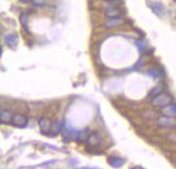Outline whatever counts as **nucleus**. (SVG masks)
<instances>
[{
    "label": "nucleus",
    "mask_w": 176,
    "mask_h": 169,
    "mask_svg": "<svg viewBox=\"0 0 176 169\" xmlns=\"http://www.w3.org/2000/svg\"><path fill=\"white\" fill-rule=\"evenodd\" d=\"M172 101H173V97L169 93H160L156 96L152 97L151 103L152 105L156 106V107H164L169 104H172Z\"/></svg>",
    "instance_id": "f257e3e1"
},
{
    "label": "nucleus",
    "mask_w": 176,
    "mask_h": 169,
    "mask_svg": "<svg viewBox=\"0 0 176 169\" xmlns=\"http://www.w3.org/2000/svg\"><path fill=\"white\" fill-rule=\"evenodd\" d=\"M11 124L15 127H19V128H24L28 125V118H27V116H24L22 114H14L12 116Z\"/></svg>",
    "instance_id": "f03ea898"
},
{
    "label": "nucleus",
    "mask_w": 176,
    "mask_h": 169,
    "mask_svg": "<svg viewBox=\"0 0 176 169\" xmlns=\"http://www.w3.org/2000/svg\"><path fill=\"white\" fill-rule=\"evenodd\" d=\"M159 126L164 127V128H172L176 126V118H173L171 116H161L157 120Z\"/></svg>",
    "instance_id": "7ed1b4c3"
},
{
    "label": "nucleus",
    "mask_w": 176,
    "mask_h": 169,
    "mask_svg": "<svg viewBox=\"0 0 176 169\" xmlns=\"http://www.w3.org/2000/svg\"><path fill=\"white\" fill-rule=\"evenodd\" d=\"M161 113L164 116L176 117V104H169V105L164 106L161 110Z\"/></svg>",
    "instance_id": "20e7f679"
},
{
    "label": "nucleus",
    "mask_w": 176,
    "mask_h": 169,
    "mask_svg": "<svg viewBox=\"0 0 176 169\" xmlns=\"http://www.w3.org/2000/svg\"><path fill=\"white\" fill-rule=\"evenodd\" d=\"M39 125L41 127V132L42 134L49 135L50 136V132H51V125H52V122H50L48 118H41L39 122Z\"/></svg>",
    "instance_id": "39448f33"
},
{
    "label": "nucleus",
    "mask_w": 176,
    "mask_h": 169,
    "mask_svg": "<svg viewBox=\"0 0 176 169\" xmlns=\"http://www.w3.org/2000/svg\"><path fill=\"white\" fill-rule=\"evenodd\" d=\"M122 14V10L118 7H109L105 10V14L109 18H118Z\"/></svg>",
    "instance_id": "423d86ee"
},
{
    "label": "nucleus",
    "mask_w": 176,
    "mask_h": 169,
    "mask_svg": "<svg viewBox=\"0 0 176 169\" xmlns=\"http://www.w3.org/2000/svg\"><path fill=\"white\" fill-rule=\"evenodd\" d=\"M101 143V136L94 132V133H90L89 135V138H88V144L92 146V147H97L99 144Z\"/></svg>",
    "instance_id": "0eeeda50"
},
{
    "label": "nucleus",
    "mask_w": 176,
    "mask_h": 169,
    "mask_svg": "<svg viewBox=\"0 0 176 169\" xmlns=\"http://www.w3.org/2000/svg\"><path fill=\"white\" fill-rule=\"evenodd\" d=\"M108 162L111 167H114V168H120L121 166H123L124 164V160L120 157H117V156H111L108 158Z\"/></svg>",
    "instance_id": "6e6552de"
},
{
    "label": "nucleus",
    "mask_w": 176,
    "mask_h": 169,
    "mask_svg": "<svg viewBox=\"0 0 176 169\" xmlns=\"http://www.w3.org/2000/svg\"><path fill=\"white\" fill-rule=\"evenodd\" d=\"M62 129H63V125H62V123H60V122H57V120L52 122V125H51V132H50V137H53V136L57 135L61 130H62Z\"/></svg>",
    "instance_id": "1a4fd4ad"
},
{
    "label": "nucleus",
    "mask_w": 176,
    "mask_h": 169,
    "mask_svg": "<svg viewBox=\"0 0 176 169\" xmlns=\"http://www.w3.org/2000/svg\"><path fill=\"white\" fill-rule=\"evenodd\" d=\"M5 42H6V44H7L8 47L14 48V47L17 45V43H18V35L15 34V33L8 34L7 37H6V39H5Z\"/></svg>",
    "instance_id": "9d476101"
},
{
    "label": "nucleus",
    "mask_w": 176,
    "mask_h": 169,
    "mask_svg": "<svg viewBox=\"0 0 176 169\" xmlns=\"http://www.w3.org/2000/svg\"><path fill=\"white\" fill-rule=\"evenodd\" d=\"M122 22H123V20L120 17H118V18H110V20L105 22V26L107 28H114V27H118L120 24H122Z\"/></svg>",
    "instance_id": "9b49d317"
},
{
    "label": "nucleus",
    "mask_w": 176,
    "mask_h": 169,
    "mask_svg": "<svg viewBox=\"0 0 176 169\" xmlns=\"http://www.w3.org/2000/svg\"><path fill=\"white\" fill-rule=\"evenodd\" d=\"M12 116H13V115H11V113L9 112V111L2 110L1 113H0V120H1V123H2V124H9V123H11Z\"/></svg>",
    "instance_id": "f8f14e48"
},
{
    "label": "nucleus",
    "mask_w": 176,
    "mask_h": 169,
    "mask_svg": "<svg viewBox=\"0 0 176 169\" xmlns=\"http://www.w3.org/2000/svg\"><path fill=\"white\" fill-rule=\"evenodd\" d=\"M89 135H90V133L88 132V129H84V130H80V132L78 133L77 141H80V143H85V141H88Z\"/></svg>",
    "instance_id": "ddd939ff"
},
{
    "label": "nucleus",
    "mask_w": 176,
    "mask_h": 169,
    "mask_svg": "<svg viewBox=\"0 0 176 169\" xmlns=\"http://www.w3.org/2000/svg\"><path fill=\"white\" fill-rule=\"evenodd\" d=\"M20 22H21V26L23 27V29L29 32V27H28V14H25V12H23L21 14L20 16Z\"/></svg>",
    "instance_id": "4468645a"
},
{
    "label": "nucleus",
    "mask_w": 176,
    "mask_h": 169,
    "mask_svg": "<svg viewBox=\"0 0 176 169\" xmlns=\"http://www.w3.org/2000/svg\"><path fill=\"white\" fill-rule=\"evenodd\" d=\"M152 8H153V10H154L155 14H162L163 8H162V6H161L160 3H154V5L152 6Z\"/></svg>",
    "instance_id": "2eb2a0df"
},
{
    "label": "nucleus",
    "mask_w": 176,
    "mask_h": 169,
    "mask_svg": "<svg viewBox=\"0 0 176 169\" xmlns=\"http://www.w3.org/2000/svg\"><path fill=\"white\" fill-rule=\"evenodd\" d=\"M161 90H162V87H161V86H156L155 89H153V90L151 91V93H150L151 97H154V96H156L157 94H160V93H161Z\"/></svg>",
    "instance_id": "dca6fc26"
},
{
    "label": "nucleus",
    "mask_w": 176,
    "mask_h": 169,
    "mask_svg": "<svg viewBox=\"0 0 176 169\" xmlns=\"http://www.w3.org/2000/svg\"><path fill=\"white\" fill-rule=\"evenodd\" d=\"M31 2L34 7H42V6H44L45 0H31Z\"/></svg>",
    "instance_id": "f3484780"
},
{
    "label": "nucleus",
    "mask_w": 176,
    "mask_h": 169,
    "mask_svg": "<svg viewBox=\"0 0 176 169\" xmlns=\"http://www.w3.org/2000/svg\"><path fill=\"white\" fill-rule=\"evenodd\" d=\"M149 75L152 78H157L159 76V71L157 70H150L149 71Z\"/></svg>",
    "instance_id": "a211bd4d"
},
{
    "label": "nucleus",
    "mask_w": 176,
    "mask_h": 169,
    "mask_svg": "<svg viewBox=\"0 0 176 169\" xmlns=\"http://www.w3.org/2000/svg\"><path fill=\"white\" fill-rule=\"evenodd\" d=\"M137 45H138V49H139L140 52H143L144 49H145V48H144V44H143L142 42L140 43V41H137Z\"/></svg>",
    "instance_id": "6ab92c4d"
},
{
    "label": "nucleus",
    "mask_w": 176,
    "mask_h": 169,
    "mask_svg": "<svg viewBox=\"0 0 176 169\" xmlns=\"http://www.w3.org/2000/svg\"><path fill=\"white\" fill-rule=\"evenodd\" d=\"M131 169H143L142 167H140V166H134V167H132Z\"/></svg>",
    "instance_id": "aec40b11"
},
{
    "label": "nucleus",
    "mask_w": 176,
    "mask_h": 169,
    "mask_svg": "<svg viewBox=\"0 0 176 169\" xmlns=\"http://www.w3.org/2000/svg\"><path fill=\"white\" fill-rule=\"evenodd\" d=\"M21 1H23V2H27V1H29V0H21Z\"/></svg>",
    "instance_id": "412c9836"
}]
</instances>
